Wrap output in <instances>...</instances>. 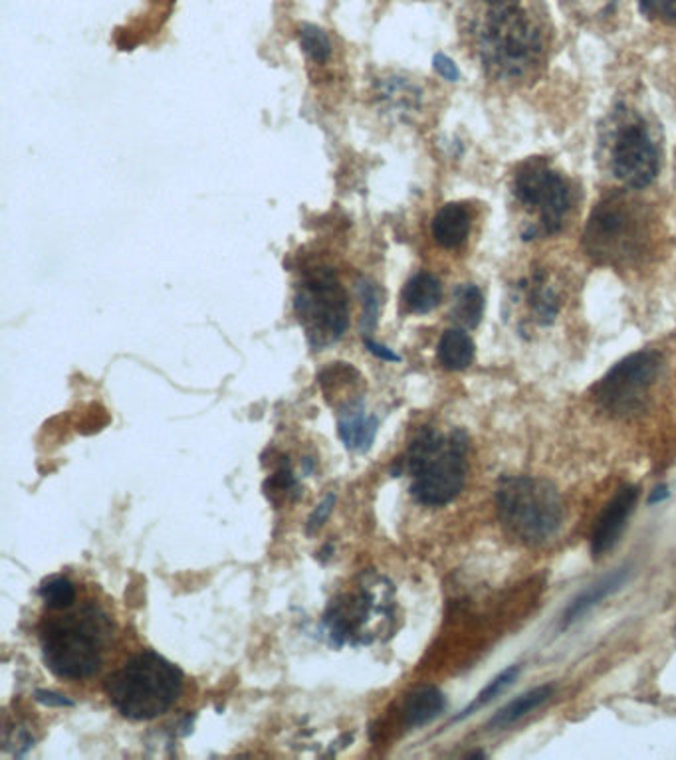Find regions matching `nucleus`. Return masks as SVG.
I'll return each mask as SVG.
<instances>
[{
	"mask_svg": "<svg viewBox=\"0 0 676 760\" xmlns=\"http://www.w3.org/2000/svg\"><path fill=\"white\" fill-rule=\"evenodd\" d=\"M551 693H553L551 685H540V688L526 691L520 698H516L515 701H510L508 705L502 707L497 715L490 719L488 729H506V727L515 724L516 721H520L528 713H532L538 707L543 705L551 698Z\"/></svg>",
	"mask_w": 676,
	"mask_h": 760,
	"instance_id": "dca6fc26",
	"label": "nucleus"
},
{
	"mask_svg": "<svg viewBox=\"0 0 676 760\" xmlns=\"http://www.w3.org/2000/svg\"><path fill=\"white\" fill-rule=\"evenodd\" d=\"M433 66H434V70H437V72H439V76H442V78H444V80H449V81L459 80V78H460L459 68H457V63L452 62V60H451V58H449V56H444V55L434 56Z\"/></svg>",
	"mask_w": 676,
	"mask_h": 760,
	"instance_id": "c85d7f7f",
	"label": "nucleus"
},
{
	"mask_svg": "<svg viewBox=\"0 0 676 760\" xmlns=\"http://www.w3.org/2000/svg\"><path fill=\"white\" fill-rule=\"evenodd\" d=\"M625 576H627V573H625V569H621V571H617V573L611 574V576H607L604 581L597 582L594 586H589L581 596H577V599L571 602V606H569L568 612H566L564 624L568 626L571 622H576L577 618L584 616L587 610L594 609L601 600L607 599L611 592L621 589Z\"/></svg>",
	"mask_w": 676,
	"mask_h": 760,
	"instance_id": "a211bd4d",
	"label": "nucleus"
},
{
	"mask_svg": "<svg viewBox=\"0 0 676 760\" xmlns=\"http://www.w3.org/2000/svg\"><path fill=\"white\" fill-rule=\"evenodd\" d=\"M35 699L46 707H76L72 699L66 698L62 693H56V691H48V689H37Z\"/></svg>",
	"mask_w": 676,
	"mask_h": 760,
	"instance_id": "cd10ccee",
	"label": "nucleus"
},
{
	"mask_svg": "<svg viewBox=\"0 0 676 760\" xmlns=\"http://www.w3.org/2000/svg\"><path fill=\"white\" fill-rule=\"evenodd\" d=\"M470 233L469 208L459 203L442 206L433 220V238L439 246L452 250L464 244Z\"/></svg>",
	"mask_w": 676,
	"mask_h": 760,
	"instance_id": "ddd939ff",
	"label": "nucleus"
},
{
	"mask_svg": "<svg viewBox=\"0 0 676 760\" xmlns=\"http://www.w3.org/2000/svg\"><path fill=\"white\" fill-rule=\"evenodd\" d=\"M609 165L615 179L621 180L625 187L645 188L657 179V147L643 119L627 111L615 117L609 139Z\"/></svg>",
	"mask_w": 676,
	"mask_h": 760,
	"instance_id": "1a4fd4ad",
	"label": "nucleus"
},
{
	"mask_svg": "<svg viewBox=\"0 0 676 760\" xmlns=\"http://www.w3.org/2000/svg\"><path fill=\"white\" fill-rule=\"evenodd\" d=\"M647 218L643 206L627 195H614L596 206L587 223L586 250L601 264H629L647 246Z\"/></svg>",
	"mask_w": 676,
	"mask_h": 760,
	"instance_id": "423d86ee",
	"label": "nucleus"
},
{
	"mask_svg": "<svg viewBox=\"0 0 676 760\" xmlns=\"http://www.w3.org/2000/svg\"><path fill=\"white\" fill-rule=\"evenodd\" d=\"M639 10L647 19H657L676 27V0H639Z\"/></svg>",
	"mask_w": 676,
	"mask_h": 760,
	"instance_id": "a878e982",
	"label": "nucleus"
},
{
	"mask_svg": "<svg viewBox=\"0 0 676 760\" xmlns=\"http://www.w3.org/2000/svg\"><path fill=\"white\" fill-rule=\"evenodd\" d=\"M515 195L518 203L532 210L538 218L533 226V238L538 234L550 236L559 233L574 205V193L568 180L543 159H530L518 169Z\"/></svg>",
	"mask_w": 676,
	"mask_h": 760,
	"instance_id": "6e6552de",
	"label": "nucleus"
},
{
	"mask_svg": "<svg viewBox=\"0 0 676 760\" xmlns=\"http://www.w3.org/2000/svg\"><path fill=\"white\" fill-rule=\"evenodd\" d=\"M660 358L657 353H635L617 363L597 385V401L605 411L627 416L643 411L650 388L657 383Z\"/></svg>",
	"mask_w": 676,
	"mask_h": 760,
	"instance_id": "9d476101",
	"label": "nucleus"
},
{
	"mask_svg": "<svg viewBox=\"0 0 676 760\" xmlns=\"http://www.w3.org/2000/svg\"><path fill=\"white\" fill-rule=\"evenodd\" d=\"M469 438L454 430L442 436L434 430H423L409 447L406 472L413 477L411 495L429 507L451 503L467 482Z\"/></svg>",
	"mask_w": 676,
	"mask_h": 760,
	"instance_id": "20e7f679",
	"label": "nucleus"
},
{
	"mask_svg": "<svg viewBox=\"0 0 676 760\" xmlns=\"http://www.w3.org/2000/svg\"><path fill=\"white\" fill-rule=\"evenodd\" d=\"M378 428V418L365 414L361 401L355 404H345L340 411L337 432H340V438H342L345 447L352 452H357V454L368 452L375 442Z\"/></svg>",
	"mask_w": 676,
	"mask_h": 760,
	"instance_id": "f8f14e48",
	"label": "nucleus"
},
{
	"mask_svg": "<svg viewBox=\"0 0 676 760\" xmlns=\"http://www.w3.org/2000/svg\"><path fill=\"white\" fill-rule=\"evenodd\" d=\"M637 497H639L637 487L627 485L617 492L614 500L609 501V505L605 507L601 517L597 520L594 535H591L594 555H604L605 551H609L617 543V539L621 537L623 529L627 525V521L635 510Z\"/></svg>",
	"mask_w": 676,
	"mask_h": 760,
	"instance_id": "9b49d317",
	"label": "nucleus"
},
{
	"mask_svg": "<svg viewBox=\"0 0 676 760\" xmlns=\"http://www.w3.org/2000/svg\"><path fill=\"white\" fill-rule=\"evenodd\" d=\"M357 296H360L361 305H363V317H361V333H371L378 325L379 314H381V305H383V296L378 284L370 278L357 279Z\"/></svg>",
	"mask_w": 676,
	"mask_h": 760,
	"instance_id": "aec40b11",
	"label": "nucleus"
},
{
	"mask_svg": "<svg viewBox=\"0 0 676 760\" xmlns=\"http://www.w3.org/2000/svg\"><path fill=\"white\" fill-rule=\"evenodd\" d=\"M109 638L111 624L96 606L48 620L40 630L46 668L62 680H88L100 670Z\"/></svg>",
	"mask_w": 676,
	"mask_h": 760,
	"instance_id": "7ed1b4c3",
	"label": "nucleus"
},
{
	"mask_svg": "<svg viewBox=\"0 0 676 760\" xmlns=\"http://www.w3.org/2000/svg\"><path fill=\"white\" fill-rule=\"evenodd\" d=\"M40 599L50 610H66L76 602V586L66 576H50L40 584Z\"/></svg>",
	"mask_w": 676,
	"mask_h": 760,
	"instance_id": "4be33fe9",
	"label": "nucleus"
},
{
	"mask_svg": "<svg viewBox=\"0 0 676 760\" xmlns=\"http://www.w3.org/2000/svg\"><path fill=\"white\" fill-rule=\"evenodd\" d=\"M266 495L271 497L272 503L280 505V501L288 500V497H298V483L296 477L290 472L288 464L280 465L276 474L271 475V480L264 485Z\"/></svg>",
	"mask_w": 676,
	"mask_h": 760,
	"instance_id": "393cba45",
	"label": "nucleus"
},
{
	"mask_svg": "<svg viewBox=\"0 0 676 760\" xmlns=\"http://www.w3.org/2000/svg\"><path fill=\"white\" fill-rule=\"evenodd\" d=\"M442 299L441 282L429 272H421L406 282L403 289V304L411 314H431Z\"/></svg>",
	"mask_w": 676,
	"mask_h": 760,
	"instance_id": "2eb2a0df",
	"label": "nucleus"
},
{
	"mask_svg": "<svg viewBox=\"0 0 676 760\" xmlns=\"http://www.w3.org/2000/svg\"><path fill=\"white\" fill-rule=\"evenodd\" d=\"M528 297H530L533 314L538 315L540 322H551L556 314H558V296H556V292L551 287H548L546 279L541 278V276L530 279Z\"/></svg>",
	"mask_w": 676,
	"mask_h": 760,
	"instance_id": "412c9836",
	"label": "nucleus"
},
{
	"mask_svg": "<svg viewBox=\"0 0 676 760\" xmlns=\"http://www.w3.org/2000/svg\"><path fill=\"white\" fill-rule=\"evenodd\" d=\"M294 309L310 345L317 351L342 339L350 327V304L334 269L307 272L294 297Z\"/></svg>",
	"mask_w": 676,
	"mask_h": 760,
	"instance_id": "0eeeda50",
	"label": "nucleus"
},
{
	"mask_svg": "<svg viewBox=\"0 0 676 760\" xmlns=\"http://www.w3.org/2000/svg\"><path fill=\"white\" fill-rule=\"evenodd\" d=\"M363 345H365V349L370 351L371 355H375V357L381 358V361H391V363L401 361V357H399L398 353H393V351L388 349L385 345H379V343L370 339V337H365V335H363Z\"/></svg>",
	"mask_w": 676,
	"mask_h": 760,
	"instance_id": "c756f323",
	"label": "nucleus"
},
{
	"mask_svg": "<svg viewBox=\"0 0 676 760\" xmlns=\"http://www.w3.org/2000/svg\"><path fill=\"white\" fill-rule=\"evenodd\" d=\"M334 505L335 495L334 493H330V495H327V497H325V500L317 505L316 510H314V513L310 515V520H307L306 531L310 533V535H312V533H316L317 529H322V525H324L325 521H327V517L332 515Z\"/></svg>",
	"mask_w": 676,
	"mask_h": 760,
	"instance_id": "bb28decb",
	"label": "nucleus"
},
{
	"mask_svg": "<svg viewBox=\"0 0 676 760\" xmlns=\"http://www.w3.org/2000/svg\"><path fill=\"white\" fill-rule=\"evenodd\" d=\"M518 673H520V668H518V665H512V668H508V670L502 671V673L498 675L497 680L490 681V683H488V688L482 689V691L478 693V698L472 701V705L467 707V709H464V711L457 717V721L462 719V717L472 715V711H477V709H480V707L490 703L492 699L498 698L500 693H504L506 689L510 688V685H512V681L518 678Z\"/></svg>",
	"mask_w": 676,
	"mask_h": 760,
	"instance_id": "b1692460",
	"label": "nucleus"
},
{
	"mask_svg": "<svg viewBox=\"0 0 676 760\" xmlns=\"http://www.w3.org/2000/svg\"><path fill=\"white\" fill-rule=\"evenodd\" d=\"M111 705L131 721H151L172 709L183 691V671L151 650L137 653L106 680Z\"/></svg>",
	"mask_w": 676,
	"mask_h": 760,
	"instance_id": "f03ea898",
	"label": "nucleus"
},
{
	"mask_svg": "<svg viewBox=\"0 0 676 760\" xmlns=\"http://www.w3.org/2000/svg\"><path fill=\"white\" fill-rule=\"evenodd\" d=\"M444 707H447V699L442 695L441 689L433 688V685L415 689L406 698L405 707H403L405 724L411 729L429 724L441 715Z\"/></svg>",
	"mask_w": 676,
	"mask_h": 760,
	"instance_id": "4468645a",
	"label": "nucleus"
},
{
	"mask_svg": "<svg viewBox=\"0 0 676 760\" xmlns=\"http://www.w3.org/2000/svg\"><path fill=\"white\" fill-rule=\"evenodd\" d=\"M484 314V297L480 294L477 286L459 287L457 296H454V305H452V317L454 322L467 327V329H474Z\"/></svg>",
	"mask_w": 676,
	"mask_h": 760,
	"instance_id": "6ab92c4d",
	"label": "nucleus"
},
{
	"mask_svg": "<svg viewBox=\"0 0 676 760\" xmlns=\"http://www.w3.org/2000/svg\"><path fill=\"white\" fill-rule=\"evenodd\" d=\"M467 30L494 80L530 78L540 70L550 46L541 0H470Z\"/></svg>",
	"mask_w": 676,
	"mask_h": 760,
	"instance_id": "f257e3e1",
	"label": "nucleus"
},
{
	"mask_svg": "<svg viewBox=\"0 0 676 760\" xmlns=\"http://www.w3.org/2000/svg\"><path fill=\"white\" fill-rule=\"evenodd\" d=\"M300 45L314 62H325L332 56V42L322 28L304 24L300 28Z\"/></svg>",
	"mask_w": 676,
	"mask_h": 760,
	"instance_id": "5701e85b",
	"label": "nucleus"
},
{
	"mask_svg": "<svg viewBox=\"0 0 676 760\" xmlns=\"http://www.w3.org/2000/svg\"><path fill=\"white\" fill-rule=\"evenodd\" d=\"M437 355L447 371H464L474 358V343L462 329H449L439 340Z\"/></svg>",
	"mask_w": 676,
	"mask_h": 760,
	"instance_id": "f3484780",
	"label": "nucleus"
},
{
	"mask_svg": "<svg viewBox=\"0 0 676 760\" xmlns=\"http://www.w3.org/2000/svg\"><path fill=\"white\" fill-rule=\"evenodd\" d=\"M497 503L504 527L530 545L553 537L564 521V503L558 490L538 477H506L498 487Z\"/></svg>",
	"mask_w": 676,
	"mask_h": 760,
	"instance_id": "39448f33",
	"label": "nucleus"
}]
</instances>
